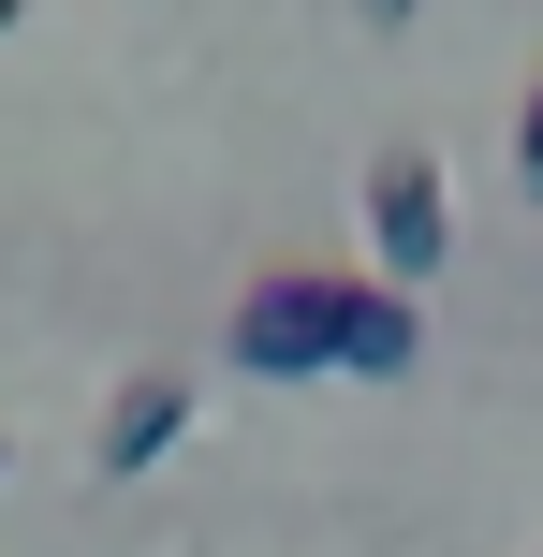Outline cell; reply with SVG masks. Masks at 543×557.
<instances>
[{"instance_id":"cell-1","label":"cell","mask_w":543,"mask_h":557,"mask_svg":"<svg viewBox=\"0 0 543 557\" xmlns=\"http://www.w3.org/2000/svg\"><path fill=\"white\" fill-rule=\"evenodd\" d=\"M411 352H427V323H411L397 278L280 264L235 294V367H264V382H397Z\"/></svg>"},{"instance_id":"cell-2","label":"cell","mask_w":543,"mask_h":557,"mask_svg":"<svg viewBox=\"0 0 543 557\" xmlns=\"http://www.w3.org/2000/svg\"><path fill=\"white\" fill-rule=\"evenodd\" d=\"M368 250H382L397 294L456 250V176H441V147H382V162H368Z\"/></svg>"},{"instance_id":"cell-3","label":"cell","mask_w":543,"mask_h":557,"mask_svg":"<svg viewBox=\"0 0 543 557\" xmlns=\"http://www.w3.org/2000/svg\"><path fill=\"white\" fill-rule=\"evenodd\" d=\"M176 441H192V382H176V367H133V382L103 396V441H88V470L133 484V470H162Z\"/></svg>"},{"instance_id":"cell-4","label":"cell","mask_w":543,"mask_h":557,"mask_svg":"<svg viewBox=\"0 0 543 557\" xmlns=\"http://www.w3.org/2000/svg\"><path fill=\"white\" fill-rule=\"evenodd\" d=\"M515 191H543V88L515 103Z\"/></svg>"},{"instance_id":"cell-5","label":"cell","mask_w":543,"mask_h":557,"mask_svg":"<svg viewBox=\"0 0 543 557\" xmlns=\"http://www.w3.org/2000/svg\"><path fill=\"white\" fill-rule=\"evenodd\" d=\"M368 15H382V29H397V15H411V0H368Z\"/></svg>"},{"instance_id":"cell-6","label":"cell","mask_w":543,"mask_h":557,"mask_svg":"<svg viewBox=\"0 0 543 557\" xmlns=\"http://www.w3.org/2000/svg\"><path fill=\"white\" fill-rule=\"evenodd\" d=\"M15 15H29V0H0V29H15Z\"/></svg>"}]
</instances>
